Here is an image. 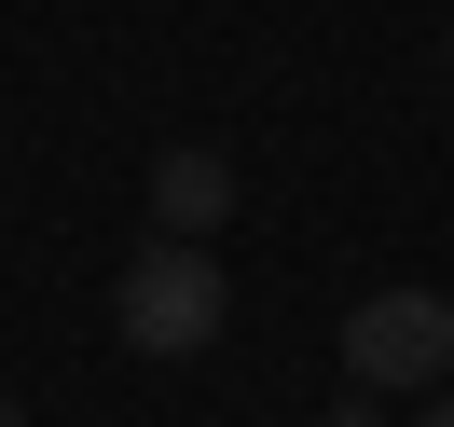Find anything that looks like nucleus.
Returning <instances> with one entry per match:
<instances>
[{"label":"nucleus","mask_w":454,"mask_h":427,"mask_svg":"<svg viewBox=\"0 0 454 427\" xmlns=\"http://www.w3.org/2000/svg\"><path fill=\"white\" fill-rule=\"evenodd\" d=\"M317 427H386V386H344V399H331Z\"/></svg>","instance_id":"nucleus-4"},{"label":"nucleus","mask_w":454,"mask_h":427,"mask_svg":"<svg viewBox=\"0 0 454 427\" xmlns=\"http://www.w3.org/2000/svg\"><path fill=\"white\" fill-rule=\"evenodd\" d=\"M221 317H234L221 249H193V234H152V249L124 262V289H111V331L138 344V359H207Z\"/></svg>","instance_id":"nucleus-1"},{"label":"nucleus","mask_w":454,"mask_h":427,"mask_svg":"<svg viewBox=\"0 0 454 427\" xmlns=\"http://www.w3.org/2000/svg\"><path fill=\"white\" fill-rule=\"evenodd\" d=\"M344 386H454V304L441 289H372L344 317Z\"/></svg>","instance_id":"nucleus-2"},{"label":"nucleus","mask_w":454,"mask_h":427,"mask_svg":"<svg viewBox=\"0 0 454 427\" xmlns=\"http://www.w3.org/2000/svg\"><path fill=\"white\" fill-rule=\"evenodd\" d=\"M152 221H166V234H193V249H207V234L234 221V166H221V152H207V138H179V152H152Z\"/></svg>","instance_id":"nucleus-3"},{"label":"nucleus","mask_w":454,"mask_h":427,"mask_svg":"<svg viewBox=\"0 0 454 427\" xmlns=\"http://www.w3.org/2000/svg\"><path fill=\"white\" fill-rule=\"evenodd\" d=\"M427 427H454V399H427Z\"/></svg>","instance_id":"nucleus-5"},{"label":"nucleus","mask_w":454,"mask_h":427,"mask_svg":"<svg viewBox=\"0 0 454 427\" xmlns=\"http://www.w3.org/2000/svg\"><path fill=\"white\" fill-rule=\"evenodd\" d=\"M441 69H454V56H441Z\"/></svg>","instance_id":"nucleus-6"}]
</instances>
